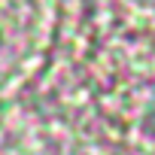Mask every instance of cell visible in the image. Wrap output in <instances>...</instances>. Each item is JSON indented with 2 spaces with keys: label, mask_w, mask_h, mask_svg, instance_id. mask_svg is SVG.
I'll list each match as a JSON object with an SVG mask.
<instances>
[{
  "label": "cell",
  "mask_w": 155,
  "mask_h": 155,
  "mask_svg": "<svg viewBox=\"0 0 155 155\" xmlns=\"http://www.w3.org/2000/svg\"><path fill=\"white\" fill-rule=\"evenodd\" d=\"M152 116H155V107H152Z\"/></svg>",
  "instance_id": "6da1fadb"
}]
</instances>
